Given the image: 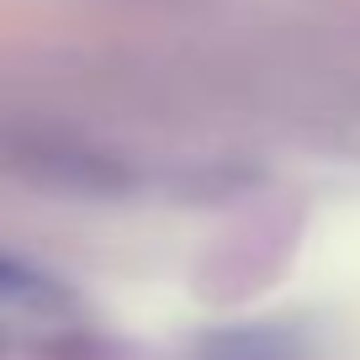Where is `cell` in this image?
I'll return each instance as SVG.
<instances>
[{"label":"cell","mask_w":360,"mask_h":360,"mask_svg":"<svg viewBox=\"0 0 360 360\" xmlns=\"http://www.w3.org/2000/svg\"><path fill=\"white\" fill-rule=\"evenodd\" d=\"M75 318V292L53 281L48 270L27 265L16 255H0V345L27 328V334H53Z\"/></svg>","instance_id":"cell-1"},{"label":"cell","mask_w":360,"mask_h":360,"mask_svg":"<svg viewBox=\"0 0 360 360\" xmlns=\"http://www.w3.org/2000/svg\"><path fill=\"white\" fill-rule=\"evenodd\" d=\"M217 360H292L276 339L249 334V339H228V349H217Z\"/></svg>","instance_id":"cell-2"}]
</instances>
